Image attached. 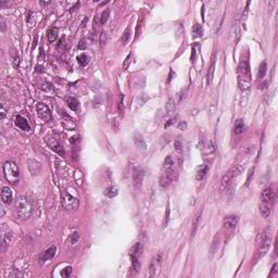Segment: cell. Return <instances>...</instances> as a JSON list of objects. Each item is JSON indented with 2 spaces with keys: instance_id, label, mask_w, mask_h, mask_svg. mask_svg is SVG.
I'll return each mask as SVG.
<instances>
[{
  "instance_id": "1",
  "label": "cell",
  "mask_w": 278,
  "mask_h": 278,
  "mask_svg": "<svg viewBox=\"0 0 278 278\" xmlns=\"http://www.w3.org/2000/svg\"><path fill=\"white\" fill-rule=\"evenodd\" d=\"M14 213L20 220H27L33 213V203L26 197H18L14 201Z\"/></svg>"
},
{
  "instance_id": "2",
  "label": "cell",
  "mask_w": 278,
  "mask_h": 278,
  "mask_svg": "<svg viewBox=\"0 0 278 278\" xmlns=\"http://www.w3.org/2000/svg\"><path fill=\"white\" fill-rule=\"evenodd\" d=\"M269 244H271V229L265 228L256 237L257 259H260L263 255L266 254V252L269 249Z\"/></svg>"
},
{
  "instance_id": "3",
  "label": "cell",
  "mask_w": 278,
  "mask_h": 278,
  "mask_svg": "<svg viewBox=\"0 0 278 278\" xmlns=\"http://www.w3.org/2000/svg\"><path fill=\"white\" fill-rule=\"evenodd\" d=\"M3 175H5L6 179L8 183L11 185L18 184V179H20V170H18V165L14 163L13 161H7L3 163L2 166Z\"/></svg>"
},
{
  "instance_id": "4",
  "label": "cell",
  "mask_w": 278,
  "mask_h": 278,
  "mask_svg": "<svg viewBox=\"0 0 278 278\" xmlns=\"http://www.w3.org/2000/svg\"><path fill=\"white\" fill-rule=\"evenodd\" d=\"M244 168H242L241 165H234L222 178V188L227 189L228 187L232 185V183L236 179L237 177L239 176L242 173Z\"/></svg>"
},
{
  "instance_id": "5",
  "label": "cell",
  "mask_w": 278,
  "mask_h": 278,
  "mask_svg": "<svg viewBox=\"0 0 278 278\" xmlns=\"http://www.w3.org/2000/svg\"><path fill=\"white\" fill-rule=\"evenodd\" d=\"M61 200H62V204L63 207L66 210H75L76 207L79 204V201H78L77 198L73 197L72 195H70L66 191H63L62 195H61Z\"/></svg>"
},
{
  "instance_id": "6",
  "label": "cell",
  "mask_w": 278,
  "mask_h": 278,
  "mask_svg": "<svg viewBox=\"0 0 278 278\" xmlns=\"http://www.w3.org/2000/svg\"><path fill=\"white\" fill-rule=\"evenodd\" d=\"M36 111L38 114L39 119L42 120L44 122H50L52 116H51V112L49 108L44 103H38L36 106Z\"/></svg>"
},
{
  "instance_id": "7",
  "label": "cell",
  "mask_w": 278,
  "mask_h": 278,
  "mask_svg": "<svg viewBox=\"0 0 278 278\" xmlns=\"http://www.w3.org/2000/svg\"><path fill=\"white\" fill-rule=\"evenodd\" d=\"M11 239L12 232L9 228L6 227V225H2V227H1V246H2V250H5L6 247L9 246Z\"/></svg>"
},
{
  "instance_id": "8",
  "label": "cell",
  "mask_w": 278,
  "mask_h": 278,
  "mask_svg": "<svg viewBox=\"0 0 278 278\" xmlns=\"http://www.w3.org/2000/svg\"><path fill=\"white\" fill-rule=\"evenodd\" d=\"M238 224V216L237 215H227L224 217L223 225L224 228H226L227 230L234 229Z\"/></svg>"
},
{
  "instance_id": "9",
  "label": "cell",
  "mask_w": 278,
  "mask_h": 278,
  "mask_svg": "<svg viewBox=\"0 0 278 278\" xmlns=\"http://www.w3.org/2000/svg\"><path fill=\"white\" fill-rule=\"evenodd\" d=\"M261 199H262V201L264 203L269 204V203L273 202L274 199H275V192H274V190L271 188V187H267V188H265L264 190L262 191V193H261Z\"/></svg>"
},
{
  "instance_id": "10",
  "label": "cell",
  "mask_w": 278,
  "mask_h": 278,
  "mask_svg": "<svg viewBox=\"0 0 278 278\" xmlns=\"http://www.w3.org/2000/svg\"><path fill=\"white\" fill-rule=\"evenodd\" d=\"M46 143H48V146L53 150V151L57 152V153L60 154V155L64 156L65 152H64V150H63V147L58 143V141H55V139H53V138H46Z\"/></svg>"
},
{
  "instance_id": "11",
  "label": "cell",
  "mask_w": 278,
  "mask_h": 278,
  "mask_svg": "<svg viewBox=\"0 0 278 278\" xmlns=\"http://www.w3.org/2000/svg\"><path fill=\"white\" fill-rule=\"evenodd\" d=\"M143 177H145V172H143V170H141V168H139V167L135 168L133 172L134 185H135L136 187H140L141 184H143Z\"/></svg>"
},
{
  "instance_id": "12",
  "label": "cell",
  "mask_w": 278,
  "mask_h": 278,
  "mask_svg": "<svg viewBox=\"0 0 278 278\" xmlns=\"http://www.w3.org/2000/svg\"><path fill=\"white\" fill-rule=\"evenodd\" d=\"M1 199L5 204H11L13 200V193L9 187H2L1 189Z\"/></svg>"
},
{
  "instance_id": "13",
  "label": "cell",
  "mask_w": 278,
  "mask_h": 278,
  "mask_svg": "<svg viewBox=\"0 0 278 278\" xmlns=\"http://www.w3.org/2000/svg\"><path fill=\"white\" fill-rule=\"evenodd\" d=\"M15 125L21 131H30V125L28 124L27 120H26L25 117L22 116V115H16L15 116Z\"/></svg>"
},
{
  "instance_id": "14",
  "label": "cell",
  "mask_w": 278,
  "mask_h": 278,
  "mask_svg": "<svg viewBox=\"0 0 278 278\" xmlns=\"http://www.w3.org/2000/svg\"><path fill=\"white\" fill-rule=\"evenodd\" d=\"M174 179V173H173V171H166L165 174H163L161 176V178H160V185H161V187H163V188H166V187H168V185L172 183V180Z\"/></svg>"
},
{
  "instance_id": "15",
  "label": "cell",
  "mask_w": 278,
  "mask_h": 278,
  "mask_svg": "<svg viewBox=\"0 0 278 278\" xmlns=\"http://www.w3.org/2000/svg\"><path fill=\"white\" fill-rule=\"evenodd\" d=\"M55 253H57V248H55V246H52V247H50V248H48L42 254L40 259H39V260H40V263H45L46 261L53 259L54 255H55Z\"/></svg>"
},
{
  "instance_id": "16",
  "label": "cell",
  "mask_w": 278,
  "mask_h": 278,
  "mask_svg": "<svg viewBox=\"0 0 278 278\" xmlns=\"http://www.w3.org/2000/svg\"><path fill=\"white\" fill-rule=\"evenodd\" d=\"M134 143H135L136 147L139 148V149L143 150V151H145V150L147 149V145H146V141H145V139H143L141 134L136 133L135 135H134Z\"/></svg>"
},
{
  "instance_id": "17",
  "label": "cell",
  "mask_w": 278,
  "mask_h": 278,
  "mask_svg": "<svg viewBox=\"0 0 278 278\" xmlns=\"http://www.w3.org/2000/svg\"><path fill=\"white\" fill-rule=\"evenodd\" d=\"M207 171H209V165H207V164H203V165H200L199 167H197V170H195V178L198 180H202L205 175H207Z\"/></svg>"
},
{
  "instance_id": "18",
  "label": "cell",
  "mask_w": 278,
  "mask_h": 278,
  "mask_svg": "<svg viewBox=\"0 0 278 278\" xmlns=\"http://www.w3.org/2000/svg\"><path fill=\"white\" fill-rule=\"evenodd\" d=\"M244 131H246V125H244V121L237 120L234 125V133L236 135H241V134H244Z\"/></svg>"
},
{
  "instance_id": "19",
  "label": "cell",
  "mask_w": 278,
  "mask_h": 278,
  "mask_svg": "<svg viewBox=\"0 0 278 278\" xmlns=\"http://www.w3.org/2000/svg\"><path fill=\"white\" fill-rule=\"evenodd\" d=\"M143 244H141V242H136V244L133 246V248L131 249V251H129V255L139 256V255H141V253H143Z\"/></svg>"
},
{
  "instance_id": "20",
  "label": "cell",
  "mask_w": 278,
  "mask_h": 278,
  "mask_svg": "<svg viewBox=\"0 0 278 278\" xmlns=\"http://www.w3.org/2000/svg\"><path fill=\"white\" fill-rule=\"evenodd\" d=\"M239 71L244 75V78H246L247 81H250V70H249L248 62H242L239 66Z\"/></svg>"
},
{
  "instance_id": "21",
  "label": "cell",
  "mask_w": 278,
  "mask_h": 278,
  "mask_svg": "<svg viewBox=\"0 0 278 278\" xmlns=\"http://www.w3.org/2000/svg\"><path fill=\"white\" fill-rule=\"evenodd\" d=\"M66 103H67V107L73 111H77L78 108H79V102L74 97H69L66 99Z\"/></svg>"
},
{
  "instance_id": "22",
  "label": "cell",
  "mask_w": 278,
  "mask_h": 278,
  "mask_svg": "<svg viewBox=\"0 0 278 278\" xmlns=\"http://www.w3.org/2000/svg\"><path fill=\"white\" fill-rule=\"evenodd\" d=\"M47 38H48L49 42H54L58 38V28L57 27H50L47 32Z\"/></svg>"
},
{
  "instance_id": "23",
  "label": "cell",
  "mask_w": 278,
  "mask_h": 278,
  "mask_svg": "<svg viewBox=\"0 0 278 278\" xmlns=\"http://www.w3.org/2000/svg\"><path fill=\"white\" fill-rule=\"evenodd\" d=\"M191 34H192L193 38H198V37H201L203 34V30L202 26L199 25V24H195L192 26V30H191Z\"/></svg>"
},
{
  "instance_id": "24",
  "label": "cell",
  "mask_w": 278,
  "mask_h": 278,
  "mask_svg": "<svg viewBox=\"0 0 278 278\" xmlns=\"http://www.w3.org/2000/svg\"><path fill=\"white\" fill-rule=\"evenodd\" d=\"M174 166V159L172 155H167L163 162V167L165 171H171Z\"/></svg>"
},
{
  "instance_id": "25",
  "label": "cell",
  "mask_w": 278,
  "mask_h": 278,
  "mask_svg": "<svg viewBox=\"0 0 278 278\" xmlns=\"http://www.w3.org/2000/svg\"><path fill=\"white\" fill-rule=\"evenodd\" d=\"M104 195H107V197L109 198H114L116 197L117 195H119V188H117L116 186H111L109 187V188L106 189V191H104Z\"/></svg>"
},
{
  "instance_id": "26",
  "label": "cell",
  "mask_w": 278,
  "mask_h": 278,
  "mask_svg": "<svg viewBox=\"0 0 278 278\" xmlns=\"http://www.w3.org/2000/svg\"><path fill=\"white\" fill-rule=\"evenodd\" d=\"M129 39H131V28L127 27L126 30H124V33H123L122 37H121V42H122V45H127L129 42Z\"/></svg>"
},
{
  "instance_id": "27",
  "label": "cell",
  "mask_w": 278,
  "mask_h": 278,
  "mask_svg": "<svg viewBox=\"0 0 278 278\" xmlns=\"http://www.w3.org/2000/svg\"><path fill=\"white\" fill-rule=\"evenodd\" d=\"M175 110H176V107H175L174 99L170 98L167 100V103H166V111H167L168 114H174Z\"/></svg>"
},
{
  "instance_id": "28",
  "label": "cell",
  "mask_w": 278,
  "mask_h": 278,
  "mask_svg": "<svg viewBox=\"0 0 278 278\" xmlns=\"http://www.w3.org/2000/svg\"><path fill=\"white\" fill-rule=\"evenodd\" d=\"M76 60H77L78 65H79V66H82V67L86 66V65L88 64V62H89V59H88V57H87V55H86V54H81V55H78Z\"/></svg>"
},
{
  "instance_id": "29",
  "label": "cell",
  "mask_w": 278,
  "mask_h": 278,
  "mask_svg": "<svg viewBox=\"0 0 278 278\" xmlns=\"http://www.w3.org/2000/svg\"><path fill=\"white\" fill-rule=\"evenodd\" d=\"M260 212H261V214H262L263 217H268L269 214H271V207H269L266 203H264V204H262L260 207Z\"/></svg>"
},
{
  "instance_id": "30",
  "label": "cell",
  "mask_w": 278,
  "mask_h": 278,
  "mask_svg": "<svg viewBox=\"0 0 278 278\" xmlns=\"http://www.w3.org/2000/svg\"><path fill=\"white\" fill-rule=\"evenodd\" d=\"M131 265H133V268L135 269V272H138L140 269V262L138 260V256L136 255H131Z\"/></svg>"
},
{
  "instance_id": "31",
  "label": "cell",
  "mask_w": 278,
  "mask_h": 278,
  "mask_svg": "<svg viewBox=\"0 0 278 278\" xmlns=\"http://www.w3.org/2000/svg\"><path fill=\"white\" fill-rule=\"evenodd\" d=\"M266 71H267L266 62H262V64L260 65V69H259V73H257V76H259L260 78L264 77L265 74H266Z\"/></svg>"
},
{
  "instance_id": "32",
  "label": "cell",
  "mask_w": 278,
  "mask_h": 278,
  "mask_svg": "<svg viewBox=\"0 0 278 278\" xmlns=\"http://www.w3.org/2000/svg\"><path fill=\"white\" fill-rule=\"evenodd\" d=\"M148 100H149V97L147 96V95H145V94H143V95H140V96L138 97L137 98V103H138V106H143V104L146 103V102L148 101Z\"/></svg>"
},
{
  "instance_id": "33",
  "label": "cell",
  "mask_w": 278,
  "mask_h": 278,
  "mask_svg": "<svg viewBox=\"0 0 278 278\" xmlns=\"http://www.w3.org/2000/svg\"><path fill=\"white\" fill-rule=\"evenodd\" d=\"M109 15H110V11H109V10H106V11L102 12L101 18H100V23H101L102 25L107 23V21H108V18H109Z\"/></svg>"
},
{
  "instance_id": "34",
  "label": "cell",
  "mask_w": 278,
  "mask_h": 278,
  "mask_svg": "<svg viewBox=\"0 0 278 278\" xmlns=\"http://www.w3.org/2000/svg\"><path fill=\"white\" fill-rule=\"evenodd\" d=\"M119 111H120V114L124 115L123 113H124V95H121L120 96V101H119Z\"/></svg>"
},
{
  "instance_id": "35",
  "label": "cell",
  "mask_w": 278,
  "mask_h": 278,
  "mask_svg": "<svg viewBox=\"0 0 278 278\" xmlns=\"http://www.w3.org/2000/svg\"><path fill=\"white\" fill-rule=\"evenodd\" d=\"M107 42H108V36H107L106 33L102 32L101 34H100V37H99V42H100V46L101 47L106 46Z\"/></svg>"
},
{
  "instance_id": "36",
  "label": "cell",
  "mask_w": 278,
  "mask_h": 278,
  "mask_svg": "<svg viewBox=\"0 0 278 278\" xmlns=\"http://www.w3.org/2000/svg\"><path fill=\"white\" fill-rule=\"evenodd\" d=\"M174 148L178 153H182L183 152V143L179 139H176V140L174 141Z\"/></svg>"
},
{
  "instance_id": "37",
  "label": "cell",
  "mask_w": 278,
  "mask_h": 278,
  "mask_svg": "<svg viewBox=\"0 0 278 278\" xmlns=\"http://www.w3.org/2000/svg\"><path fill=\"white\" fill-rule=\"evenodd\" d=\"M155 262H156L155 259H152L151 264H150V276H151V277H153V276L155 275V269H156Z\"/></svg>"
},
{
  "instance_id": "38",
  "label": "cell",
  "mask_w": 278,
  "mask_h": 278,
  "mask_svg": "<svg viewBox=\"0 0 278 278\" xmlns=\"http://www.w3.org/2000/svg\"><path fill=\"white\" fill-rule=\"evenodd\" d=\"M71 273H72V267L67 266V267H65L64 269H62V272H61V276H63V277H69V276L71 275Z\"/></svg>"
},
{
  "instance_id": "39",
  "label": "cell",
  "mask_w": 278,
  "mask_h": 278,
  "mask_svg": "<svg viewBox=\"0 0 278 278\" xmlns=\"http://www.w3.org/2000/svg\"><path fill=\"white\" fill-rule=\"evenodd\" d=\"M78 239H79V235H78V232H74V234H72V236H71V242H72V244H77Z\"/></svg>"
},
{
  "instance_id": "40",
  "label": "cell",
  "mask_w": 278,
  "mask_h": 278,
  "mask_svg": "<svg viewBox=\"0 0 278 278\" xmlns=\"http://www.w3.org/2000/svg\"><path fill=\"white\" fill-rule=\"evenodd\" d=\"M168 221H170V207H166V213H165V216H164V223H163V226L164 227H166V225L168 224Z\"/></svg>"
},
{
  "instance_id": "41",
  "label": "cell",
  "mask_w": 278,
  "mask_h": 278,
  "mask_svg": "<svg viewBox=\"0 0 278 278\" xmlns=\"http://www.w3.org/2000/svg\"><path fill=\"white\" fill-rule=\"evenodd\" d=\"M253 174H254V168H250V171H249L248 173V178H247V183H246V186H248L249 184H250L251 179L253 178Z\"/></svg>"
},
{
  "instance_id": "42",
  "label": "cell",
  "mask_w": 278,
  "mask_h": 278,
  "mask_svg": "<svg viewBox=\"0 0 278 278\" xmlns=\"http://www.w3.org/2000/svg\"><path fill=\"white\" fill-rule=\"evenodd\" d=\"M200 216L201 215H198L197 218H195V224H193V230H192V234H191V238H193V236H195V230H197L198 224H199V221H200Z\"/></svg>"
},
{
  "instance_id": "43",
  "label": "cell",
  "mask_w": 278,
  "mask_h": 278,
  "mask_svg": "<svg viewBox=\"0 0 278 278\" xmlns=\"http://www.w3.org/2000/svg\"><path fill=\"white\" fill-rule=\"evenodd\" d=\"M119 127H120V123H119L117 119H113V120H112V128H113V131H119Z\"/></svg>"
},
{
  "instance_id": "44",
  "label": "cell",
  "mask_w": 278,
  "mask_h": 278,
  "mask_svg": "<svg viewBox=\"0 0 278 278\" xmlns=\"http://www.w3.org/2000/svg\"><path fill=\"white\" fill-rule=\"evenodd\" d=\"M177 127H178V129H180V131H185V129L187 128V123L185 122V121H182V122L178 123Z\"/></svg>"
},
{
  "instance_id": "45",
  "label": "cell",
  "mask_w": 278,
  "mask_h": 278,
  "mask_svg": "<svg viewBox=\"0 0 278 278\" xmlns=\"http://www.w3.org/2000/svg\"><path fill=\"white\" fill-rule=\"evenodd\" d=\"M175 122H176V119H171V120H168L167 122L165 123V125H164V127H165V128H168V127L171 126V125H174L175 124Z\"/></svg>"
},
{
  "instance_id": "46",
  "label": "cell",
  "mask_w": 278,
  "mask_h": 278,
  "mask_svg": "<svg viewBox=\"0 0 278 278\" xmlns=\"http://www.w3.org/2000/svg\"><path fill=\"white\" fill-rule=\"evenodd\" d=\"M129 62H131V54L127 55V58L125 59L124 63H123V69H127V66H128Z\"/></svg>"
},
{
  "instance_id": "47",
  "label": "cell",
  "mask_w": 278,
  "mask_h": 278,
  "mask_svg": "<svg viewBox=\"0 0 278 278\" xmlns=\"http://www.w3.org/2000/svg\"><path fill=\"white\" fill-rule=\"evenodd\" d=\"M217 238H218V236H215V238H214L213 246H212V248H211V253H212V254H213V253L215 252V250H216V240H217Z\"/></svg>"
},
{
  "instance_id": "48",
  "label": "cell",
  "mask_w": 278,
  "mask_h": 278,
  "mask_svg": "<svg viewBox=\"0 0 278 278\" xmlns=\"http://www.w3.org/2000/svg\"><path fill=\"white\" fill-rule=\"evenodd\" d=\"M86 48V44H85V39H82L79 42V45H78V49L79 50H83V49Z\"/></svg>"
},
{
  "instance_id": "49",
  "label": "cell",
  "mask_w": 278,
  "mask_h": 278,
  "mask_svg": "<svg viewBox=\"0 0 278 278\" xmlns=\"http://www.w3.org/2000/svg\"><path fill=\"white\" fill-rule=\"evenodd\" d=\"M0 23H1V32L5 33V30H6V23H5V20H3V18H0Z\"/></svg>"
},
{
  "instance_id": "50",
  "label": "cell",
  "mask_w": 278,
  "mask_h": 278,
  "mask_svg": "<svg viewBox=\"0 0 278 278\" xmlns=\"http://www.w3.org/2000/svg\"><path fill=\"white\" fill-rule=\"evenodd\" d=\"M267 86H268V82H267V81H263L262 83L260 84V87H259V88H260V89H265Z\"/></svg>"
},
{
  "instance_id": "51",
  "label": "cell",
  "mask_w": 278,
  "mask_h": 278,
  "mask_svg": "<svg viewBox=\"0 0 278 278\" xmlns=\"http://www.w3.org/2000/svg\"><path fill=\"white\" fill-rule=\"evenodd\" d=\"M13 60H14L13 61V62H14V66H15V67L18 66V63H20V61H18V60H20V59H18V55H14Z\"/></svg>"
},
{
  "instance_id": "52",
  "label": "cell",
  "mask_w": 278,
  "mask_h": 278,
  "mask_svg": "<svg viewBox=\"0 0 278 278\" xmlns=\"http://www.w3.org/2000/svg\"><path fill=\"white\" fill-rule=\"evenodd\" d=\"M88 23V18L87 16H85V18H84V20H83V22H82V24H81V26L83 28H85L86 27V24Z\"/></svg>"
},
{
  "instance_id": "53",
  "label": "cell",
  "mask_w": 278,
  "mask_h": 278,
  "mask_svg": "<svg viewBox=\"0 0 278 278\" xmlns=\"http://www.w3.org/2000/svg\"><path fill=\"white\" fill-rule=\"evenodd\" d=\"M186 91H187V89H185L184 91H182L179 94V102L182 101V100H184V98H185V95H186Z\"/></svg>"
},
{
  "instance_id": "54",
  "label": "cell",
  "mask_w": 278,
  "mask_h": 278,
  "mask_svg": "<svg viewBox=\"0 0 278 278\" xmlns=\"http://www.w3.org/2000/svg\"><path fill=\"white\" fill-rule=\"evenodd\" d=\"M195 47H193L192 48V53H191V61H195Z\"/></svg>"
},
{
  "instance_id": "55",
  "label": "cell",
  "mask_w": 278,
  "mask_h": 278,
  "mask_svg": "<svg viewBox=\"0 0 278 278\" xmlns=\"http://www.w3.org/2000/svg\"><path fill=\"white\" fill-rule=\"evenodd\" d=\"M173 75L175 76V73L174 72H173V70H171V72H170V76H168V82H171L173 79Z\"/></svg>"
},
{
  "instance_id": "56",
  "label": "cell",
  "mask_w": 278,
  "mask_h": 278,
  "mask_svg": "<svg viewBox=\"0 0 278 278\" xmlns=\"http://www.w3.org/2000/svg\"><path fill=\"white\" fill-rule=\"evenodd\" d=\"M5 115H6L5 109H3V107H1V120H3V117H5Z\"/></svg>"
}]
</instances>
